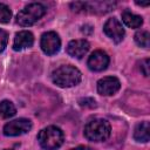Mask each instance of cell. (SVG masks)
Returning a JSON list of instances; mask_svg holds the SVG:
<instances>
[{
  "label": "cell",
  "instance_id": "obj_1",
  "mask_svg": "<svg viewBox=\"0 0 150 150\" xmlns=\"http://www.w3.org/2000/svg\"><path fill=\"white\" fill-rule=\"evenodd\" d=\"M82 74L81 71L70 64H63L56 68L52 74L53 82L61 88H69L79 84L81 82Z\"/></svg>",
  "mask_w": 150,
  "mask_h": 150
},
{
  "label": "cell",
  "instance_id": "obj_2",
  "mask_svg": "<svg viewBox=\"0 0 150 150\" xmlns=\"http://www.w3.org/2000/svg\"><path fill=\"white\" fill-rule=\"evenodd\" d=\"M63 132L55 125H49L40 130L38 134V142L41 148L46 150H56L63 144Z\"/></svg>",
  "mask_w": 150,
  "mask_h": 150
},
{
  "label": "cell",
  "instance_id": "obj_3",
  "mask_svg": "<svg viewBox=\"0 0 150 150\" xmlns=\"http://www.w3.org/2000/svg\"><path fill=\"white\" fill-rule=\"evenodd\" d=\"M110 132V123L103 118H95L88 122L84 128V136L91 142H103L109 138Z\"/></svg>",
  "mask_w": 150,
  "mask_h": 150
},
{
  "label": "cell",
  "instance_id": "obj_4",
  "mask_svg": "<svg viewBox=\"0 0 150 150\" xmlns=\"http://www.w3.org/2000/svg\"><path fill=\"white\" fill-rule=\"evenodd\" d=\"M46 14V7L40 2H32L23 7L16 15V22L22 27L34 25Z\"/></svg>",
  "mask_w": 150,
  "mask_h": 150
},
{
  "label": "cell",
  "instance_id": "obj_5",
  "mask_svg": "<svg viewBox=\"0 0 150 150\" xmlns=\"http://www.w3.org/2000/svg\"><path fill=\"white\" fill-rule=\"evenodd\" d=\"M40 46L45 54H47L49 56L55 55L56 53H59V50L61 48L60 36L55 32H46L41 36Z\"/></svg>",
  "mask_w": 150,
  "mask_h": 150
},
{
  "label": "cell",
  "instance_id": "obj_6",
  "mask_svg": "<svg viewBox=\"0 0 150 150\" xmlns=\"http://www.w3.org/2000/svg\"><path fill=\"white\" fill-rule=\"evenodd\" d=\"M32 129V122L28 118H16L4 127V135L5 136H20L27 134Z\"/></svg>",
  "mask_w": 150,
  "mask_h": 150
},
{
  "label": "cell",
  "instance_id": "obj_7",
  "mask_svg": "<svg viewBox=\"0 0 150 150\" xmlns=\"http://www.w3.org/2000/svg\"><path fill=\"white\" fill-rule=\"evenodd\" d=\"M103 32L105 33V35L108 38H110L116 43H118L123 40V36L125 33L121 21L116 18H110L105 21V23L103 26Z\"/></svg>",
  "mask_w": 150,
  "mask_h": 150
},
{
  "label": "cell",
  "instance_id": "obj_8",
  "mask_svg": "<svg viewBox=\"0 0 150 150\" xmlns=\"http://www.w3.org/2000/svg\"><path fill=\"white\" fill-rule=\"evenodd\" d=\"M121 82L115 76H105L97 81V91L100 95L110 96L120 90Z\"/></svg>",
  "mask_w": 150,
  "mask_h": 150
},
{
  "label": "cell",
  "instance_id": "obj_9",
  "mask_svg": "<svg viewBox=\"0 0 150 150\" xmlns=\"http://www.w3.org/2000/svg\"><path fill=\"white\" fill-rule=\"evenodd\" d=\"M88 67L93 71H102L107 69L109 64V56L103 50H95L88 59Z\"/></svg>",
  "mask_w": 150,
  "mask_h": 150
},
{
  "label": "cell",
  "instance_id": "obj_10",
  "mask_svg": "<svg viewBox=\"0 0 150 150\" xmlns=\"http://www.w3.org/2000/svg\"><path fill=\"white\" fill-rule=\"evenodd\" d=\"M90 45L87 40L84 39H77V40H71L67 45V53L75 59H82L89 50Z\"/></svg>",
  "mask_w": 150,
  "mask_h": 150
},
{
  "label": "cell",
  "instance_id": "obj_11",
  "mask_svg": "<svg viewBox=\"0 0 150 150\" xmlns=\"http://www.w3.org/2000/svg\"><path fill=\"white\" fill-rule=\"evenodd\" d=\"M34 43V36L29 30H21L15 34L13 48L14 50H22L32 47Z\"/></svg>",
  "mask_w": 150,
  "mask_h": 150
},
{
  "label": "cell",
  "instance_id": "obj_12",
  "mask_svg": "<svg viewBox=\"0 0 150 150\" xmlns=\"http://www.w3.org/2000/svg\"><path fill=\"white\" fill-rule=\"evenodd\" d=\"M122 21L129 28H139L143 23V18L141 15H136L129 11H124L122 13Z\"/></svg>",
  "mask_w": 150,
  "mask_h": 150
},
{
  "label": "cell",
  "instance_id": "obj_13",
  "mask_svg": "<svg viewBox=\"0 0 150 150\" xmlns=\"http://www.w3.org/2000/svg\"><path fill=\"white\" fill-rule=\"evenodd\" d=\"M149 122L144 121L139 123L134 131V138L137 142H148L149 141Z\"/></svg>",
  "mask_w": 150,
  "mask_h": 150
},
{
  "label": "cell",
  "instance_id": "obj_14",
  "mask_svg": "<svg viewBox=\"0 0 150 150\" xmlns=\"http://www.w3.org/2000/svg\"><path fill=\"white\" fill-rule=\"evenodd\" d=\"M15 114H16V108L11 101L4 100L0 102V116L2 118L13 117Z\"/></svg>",
  "mask_w": 150,
  "mask_h": 150
},
{
  "label": "cell",
  "instance_id": "obj_15",
  "mask_svg": "<svg viewBox=\"0 0 150 150\" xmlns=\"http://www.w3.org/2000/svg\"><path fill=\"white\" fill-rule=\"evenodd\" d=\"M135 42L143 48H148L150 45V34L148 30H138L135 34Z\"/></svg>",
  "mask_w": 150,
  "mask_h": 150
},
{
  "label": "cell",
  "instance_id": "obj_16",
  "mask_svg": "<svg viewBox=\"0 0 150 150\" xmlns=\"http://www.w3.org/2000/svg\"><path fill=\"white\" fill-rule=\"evenodd\" d=\"M11 18H12L11 8L5 4H0V22L7 23V22H9Z\"/></svg>",
  "mask_w": 150,
  "mask_h": 150
},
{
  "label": "cell",
  "instance_id": "obj_17",
  "mask_svg": "<svg viewBox=\"0 0 150 150\" xmlns=\"http://www.w3.org/2000/svg\"><path fill=\"white\" fill-rule=\"evenodd\" d=\"M7 42H8V34H7L6 30L0 28V53L5 50V48L7 46Z\"/></svg>",
  "mask_w": 150,
  "mask_h": 150
},
{
  "label": "cell",
  "instance_id": "obj_18",
  "mask_svg": "<svg viewBox=\"0 0 150 150\" xmlns=\"http://www.w3.org/2000/svg\"><path fill=\"white\" fill-rule=\"evenodd\" d=\"M141 71L144 76H149V59H144L141 62Z\"/></svg>",
  "mask_w": 150,
  "mask_h": 150
},
{
  "label": "cell",
  "instance_id": "obj_19",
  "mask_svg": "<svg viewBox=\"0 0 150 150\" xmlns=\"http://www.w3.org/2000/svg\"><path fill=\"white\" fill-rule=\"evenodd\" d=\"M71 150H91V149L89 146H86V145H79V146H76V148H74Z\"/></svg>",
  "mask_w": 150,
  "mask_h": 150
},
{
  "label": "cell",
  "instance_id": "obj_20",
  "mask_svg": "<svg viewBox=\"0 0 150 150\" xmlns=\"http://www.w3.org/2000/svg\"><path fill=\"white\" fill-rule=\"evenodd\" d=\"M138 6H148L149 5V2H136Z\"/></svg>",
  "mask_w": 150,
  "mask_h": 150
},
{
  "label": "cell",
  "instance_id": "obj_21",
  "mask_svg": "<svg viewBox=\"0 0 150 150\" xmlns=\"http://www.w3.org/2000/svg\"><path fill=\"white\" fill-rule=\"evenodd\" d=\"M4 150H13V149H4Z\"/></svg>",
  "mask_w": 150,
  "mask_h": 150
}]
</instances>
